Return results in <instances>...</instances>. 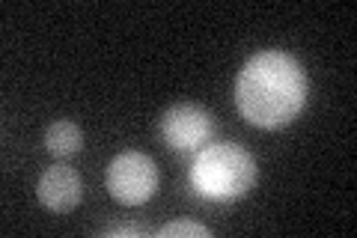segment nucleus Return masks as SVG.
I'll use <instances>...</instances> for the list:
<instances>
[{
  "label": "nucleus",
  "mask_w": 357,
  "mask_h": 238,
  "mask_svg": "<svg viewBox=\"0 0 357 238\" xmlns=\"http://www.w3.org/2000/svg\"><path fill=\"white\" fill-rule=\"evenodd\" d=\"M158 238H211V230L194 221H176L158 230Z\"/></svg>",
  "instance_id": "obj_7"
},
{
  "label": "nucleus",
  "mask_w": 357,
  "mask_h": 238,
  "mask_svg": "<svg viewBox=\"0 0 357 238\" xmlns=\"http://www.w3.org/2000/svg\"><path fill=\"white\" fill-rule=\"evenodd\" d=\"M107 235H116V238H137L140 230H128V226H126V230H114V232H107Z\"/></svg>",
  "instance_id": "obj_8"
},
{
  "label": "nucleus",
  "mask_w": 357,
  "mask_h": 238,
  "mask_svg": "<svg viewBox=\"0 0 357 238\" xmlns=\"http://www.w3.org/2000/svg\"><path fill=\"white\" fill-rule=\"evenodd\" d=\"M81 176L75 173L72 167H48L42 173L39 179V188H36V194H39V202L45 209H51V211H72L77 202H81Z\"/></svg>",
  "instance_id": "obj_5"
},
{
  "label": "nucleus",
  "mask_w": 357,
  "mask_h": 238,
  "mask_svg": "<svg viewBox=\"0 0 357 238\" xmlns=\"http://www.w3.org/2000/svg\"><path fill=\"white\" fill-rule=\"evenodd\" d=\"M161 140L176 152L203 149L215 137V117L199 105H176L161 117Z\"/></svg>",
  "instance_id": "obj_4"
},
{
  "label": "nucleus",
  "mask_w": 357,
  "mask_h": 238,
  "mask_svg": "<svg viewBox=\"0 0 357 238\" xmlns=\"http://www.w3.org/2000/svg\"><path fill=\"white\" fill-rule=\"evenodd\" d=\"M238 113L256 128H283L307 105V75L292 54L262 51L250 57L236 81Z\"/></svg>",
  "instance_id": "obj_1"
},
{
  "label": "nucleus",
  "mask_w": 357,
  "mask_h": 238,
  "mask_svg": "<svg viewBox=\"0 0 357 238\" xmlns=\"http://www.w3.org/2000/svg\"><path fill=\"white\" fill-rule=\"evenodd\" d=\"M107 191L122 206H143L158 191V167L143 152H122L107 167Z\"/></svg>",
  "instance_id": "obj_3"
},
{
  "label": "nucleus",
  "mask_w": 357,
  "mask_h": 238,
  "mask_svg": "<svg viewBox=\"0 0 357 238\" xmlns=\"http://www.w3.org/2000/svg\"><path fill=\"white\" fill-rule=\"evenodd\" d=\"M191 185L211 202L241 200L256 185V161L238 143H208L191 167Z\"/></svg>",
  "instance_id": "obj_2"
},
{
  "label": "nucleus",
  "mask_w": 357,
  "mask_h": 238,
  "mask_svg": "<svg viewBox=\"0 0 357 238\" xmlns=\"http://www.w3.org/2000/svg\"><path fill=\"white\" fill-rule=\"evenodd\" d=\"M81 143H84V134L69 119H57L48 131H45V149H48L51 155H57V158L75 155L77 149H81Z\"/></svg>",
  "instance_id": "obj_6"
}]
</instances>
